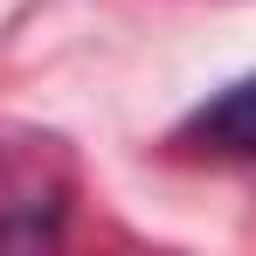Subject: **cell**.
I'll return each mask as SVG.
<instances>
[{
    "label": "cell",
    "mask_w": 256,
    "mask_h": 256,
    "mask_svg": "<svg viewBox=\"0 0 256 256\" xmlns=\"http://www.w3.org/2000/svg\"><path fill=\"white\" fill-rule=\"evenodd\" d=\"M70 214V166L48 138H0V242L35 250L56 242Z\"/></svg>",
    "instance_id": "1"
},
{
    "label": "cell",
    "mask_w": 256,
    "mask_h": 256,
    "mask_svg": "<svg viewBox=\"0 0 256 256\" xmlns=\"http://www.w3.org/2000/svg\"><path fill=\"white\" fill-rule=\"evenodd\" d=\"M187 138L201 146V152H222V160H256V76L242 84H228L214 104L194 111V125Z\"/></svg>",
    "instance_id": "2"
}]
</instances>
